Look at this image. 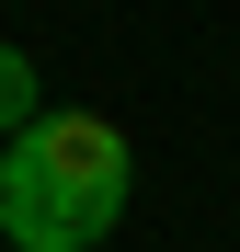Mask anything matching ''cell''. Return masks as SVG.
I'll list each match as a JSON object with an SVG mask.
<instances>
[{
  "label": "cell",
  "instance_id": "3957f363",
  "mask_svg": "<svg viewBox=\"0 0 240 252\" xmlns=\"http://www.w3.org/2000/svg\"><path fill=\"white\" fill-rule=\"evenodd\" d=\"M0 252H12V241H0Z\"/></svg>",
  "mask_w": 240,
  "mask_h": 252
},
{
  "label": "cell",
  "instance_id": "7a4b0ae2",
  "mask_svg": "<svg viewBox=\"0 0 240 252\" xmlns=\"http://www.w3.org/2000/svg\"><path fill=\"white\" fill-rule=\"evenodd\" d=\"M34 103H46V92H34V58H23V46H0V138H12Z\"/></svg>",
  "mask_w": 240,
  "mask_h": 252
},
{
  "label": "cell",
  "instance_id": "6da1fadb",
  "mask_svg": "<svg viewBox=\"0 0 240 252\" xmlns=\"http://www.w3.org/2000/svg\"><path fill=\"white\" fill-rule=\"evenodd\" d=\"M126 195H137V160H126L114 115H80V103L46 115L34 103L0 138V241L12 252H103Z\"/></svg>",
  "mask_w": 240,
  "mask_h": 252
}]
</instances>
